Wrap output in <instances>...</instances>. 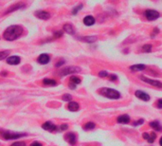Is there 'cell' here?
<instances>
[{
	"label": "cell",
	"instance_id": "obj_1",
	"mask_svg": "<svg viewBox=\"0 0 162 146\" xmlns=\"http://www.w3.org/2000/svg\"><path fill=\"white\" fill-rule=\"evenodd\" d=\"M22 34H23V28L19 25H12L4 31L3 37L5 40L13 41L19 38Z\"/></svg>",
	"mask_w": 162,
	"mask_h": 146
},
{
	"label": "cell",
	"instance_id": "obj_2",
	"mask_svg": "<svg viewBox=\"0 0 162 146\" xmlns=\"http://www.w3.org/2000/svg\"><path fill=\"white\" fill-rule=\"evenodd\" d=\"M99 93L102 94V96H104L106 98L117 100L120 98V94L119 91H117L113 88H108V87H103L99 89Z\"/></svg>",
	"mask_w": 162,
	"mask_h": 146
},
{
	"label": "cell",
	"instance_id": "obj_3",
	"mask_svg": "<svg viewBox=\"0 0 162 146\" xmlns=\"http://www.w3.org/2000/svg\"><path fill=\"white\" fill-rule=\"evenodd\" d=\"M0 135L5 139H16L21 137H25L28 134L27 133H14V132L9 131V130H2L0 129Z\"/></svg>",
	"mask_w": 162,
	"mask_h": 146
},
{
	"label": "cell",
	"instance_id": "obj_4",
	"mask_svg": "<svg viewBox=\"0 0 162 146\" xmlns=\"http://www.w3.org/2000/svg\"><path fill=\"white\" fill-rule=\"evenodd\" d=\"M81 68L78 67V66H67V67H65V68H62L59 72V75L61 77H64V76H66V75H69V74H73V73H78V72H81Z\"/></svg>",
	"mask_w": 162,
	"mask_h": 146
},
{
	"label": "cell",
	"instance_id": "obj_5",
	"mask_svg": "<svg viewBox=\"0 0 162 146\" xmlns=\"http://www.w3.org/2000/svg\"><path fill=\"white\" fill-rule=\"evenodd\" d=\"M144 15L147 18L149 21H154V20H156L157 18H159L160 14L158 12L156 11H154V10H147L144 12Z\"/></svg>",
	"mask_w": 162,
	"mask_h": 146
},
{
	"label": "cell",
	"instance_id": "obj_6",
	"mask_svg": "<svg viewBox=\"0 0 162 146\" xmlns=\"http://www.w3.org/2000/svg\"><path fill=\"white\" fill-rule=\"evenodd\" d=\"M139 79H140L141 81L145 82V83L149 84L151 85H154L156 86V87H158V88H162V83L161 82H158V81H156V80H152V79H149L147 78V77L145 76H139Z\"/></svg>",
	"mask_w": 162,
	"mask_h": 146
},
{
	"label": "cell",
	"instance_id": "obj_7",
	"mask_svg": "<svg viewBox=\"0 0 162 146\" xmlns=\"http://www.w3.org/2000/svg\"><path fill=\"white\" fill-rule=\"evenodd\" d=\"M65 139L68 142L70 145H75L76 141H77V137L73 133V132H69L65 136Z\"/></svg>",
	"mask_w": 162,
	"mask_h": 146
},
{
	"label": "cell",
	"instance_id": "obj_8",
	"mask_svg": "<svg viewBox=\"0 0 162 146\" xmlns=\"http://www.w3.org/2000/svg\"><path fill=\"white\" fill-rule=\"evenodd\" d=\"M35 16L39 18V19H42V20H48L50 18V14L49 12H45V11H36L34 12Z\"/></svg>",
	"mask_w": 162,
	"mask_h": 146
},
{
	"label": "cell",
	"instance_id": "obj_9",
	"mask_svg": "<svg viewBox=\"0 0 162 146\" xmlns=\"http://www.w3.org/2000/svg\"><path fill=\"white\" fill-rule=\"evenodd\" d=\"M42 128L48 132H55L58 129V127L55 124H53L51 121H47L44 124H42Z\"/></svg>",
	"mask_w": 162,
	"mask_h": 146
},
{
	"label": "cell",
	"instance_id": "obj_10",
	"mask_svg": "<svg viewBox=\"0 0 162 146\" xmlns=\"http://www.w3.org/2000/svg\"><path fill=\"white\" fill-rule=\"evenodd\" d=\"M135 95H136V97H138V99L142 100V101L148 102L150 100V96L147 93L143 92V91H141V90H137L136 92H135Z\"/></svg>",
	"mask_w": 162,
	"mask_h": 146
},
{
	"label": "cell",
	"instance_id": "obj_11",
	"mask_svg": "<svg viewBox=\"0 0 162 146\" xmlns=\"http://www.w3.org/2000/svg\"><path fill=\"white\" fill-rule=\"evenodd\" d=\"M49 61H50V57H49V55H48V54H41L38 59H37V62L39 64H41V65H47V64L49 63Z\"/></svg>",
	"mask_w": 162,
	"mask_h": 146
},
{
	"label": "cell",
	"instance_id": "obj_12",
	"mask_svg": "<svg viewBox=\"0 0 162 146\" xmlns=\"http://www.w3.org/2000/svg\"><path fill=\"white\" fill-rule=\"evenodd\" d=\"M20 62H21V59L19 56H11L7 58V63L12 66L18 65V64H20Z\"/></svg>",
	"mask_w": 162,
	"mask_h": 146
},
{
	"label": "cell",
	"instance_id": "obj_13",
	"mask_svg": "<svg viewBox=\"0 0 162 146\" xmlns=\"http://www.w3.org/2000/svg\"><path fill=\"white\" fill-rule=\"evenodd\" d=\"M24 7H26V4L25 3H16L15 5H13L12 7L9 8V10L6 11L5 13H10V12H14V11H17V10H20V9H23Z\"/></svg>",
	"mask_w": 162,
	"mask_h": 146
},
{
	"label": "cell",
	"instance_id": "obj_14",
	"mask_svg": "<svg viewBox=\"0 0 162 146\" xmlns=\"http://www.w3.org/2000/svg\"><path fill=\"white\" fill-rule=\"evenodd\" d=\"M118 122L119 124H129L130 121V117L128 115H126V114H124V115H121L118 118Z\"/></svg>",
	"mask_w": 162,
	"mask_h": 146
},
{
	"label": "cell",
	"instance_id": "obj_15",
	"mask_svg": "<svg viewBox=\"0 0 162 146\" xmlns=\"http://www.w3.org/2000/svg\"><path fill=\"white\" fill-rule=\"evenodd\" d=\"M84 24L85 26H92L95 24V18H94L92 15H88L85 16L84 18Z\"/></svg>",
	"mask_w": 162,
	"mask_h": 146
},
{
	"label": "cell",
	"instance_id": "obj_16",
	"mask_svg": "<svg viewBox=\"0 0 162 146\" xmlns=\"http://www.w3.org/2000/svg\"><path fill=\"white\" fill-rule=\"evenodd\" d=\"M78 39L86 43H94L95 41H97L96 36H84V37H78Z\"/></svg>",
	"mask_w": 162,
	"mask_h": 146
},
{
	"label": "cell",
	"instance_id": "obj_17",
	"mask_svg": "<svg viewBox=\"0 0 162 146\" xmlns=\"http://www.w3.org/2000/svg\"><path fill=\"white\" fill-rule=\"evenodd\" d=\"M130 70L133 71V72H136V71H142L146 68V66L145 65H134V66H131L129 67Z\"/></svg>",
	"mask_w": 162,
	"mask_h": 146
},
{
	"label": "cell",
	"instance_id": "obj_18",
	"mask_svg": "<svg viewBox=\"0 0 162 146\" xmlns=\"http://www.w3.org/2000/svg\"><path fill=\"white\" fill-rule=\"evenodd\" d=\"M67 108H68L69 111L75 112V111H78L79 110L80 106H79V103H75V102H70L68 103V106H67Z\"/></svg>",
	"mask_w": 162,
	"mask_h": 146
},
{
	"label": "cell",
	"instance_id": "obj_19",
	"mask_svg": "<svg viewBox=\"0 0 162 146\" xmlns=\"http://www.w3.org/2000/svg\"><path fill=\"white\" fill-rule=\"evenodd\" d=\"M64 30L66 31V33H68V34H71V35L75 34V29H74V27L72 26L71 24H66L64 26Z\"/></svg>",
	"mask_w": 162,
	"mask_h": 146
},
{
	"label": "cell",
	"instance_id": "obj_20",
	"mask_svg": "<svg viewBox=\"0 0 162 146\" xmlns=\"http://www.w3.org/2000/svg\"><path fill=\"white\" fill-rule=\"evenodd\" d=\"M150 126L152 127L153 129H155L156 131H162V126L160 125L158 121H154L150 122Z\"/></svg>",
	"mask_w": 162,
	"mask_h": 146
},
{
	"label": "cell",
	"instance_id": "obj_21",
	"mask_svg": "<svg viewBox=\"0 0 162 146\" xmlns=\"http://www.w3.org/2000/svg\"><path fill=\"white\" fill-rule=\"evenodd\" d=\"M43 83H44V85H50V86L57 85V82L55 80H52V79H44Z\"/></svg>",
	"mask_w": 162,
	"mask_h": 146
},
{
	"label": "cell",
	"instance_id": "obj_22",
	"mask_svg": "<svg viewBox=\"0 0 162 146\" xmlns=\"http://www.w3.org/2000/svg\"><path fill=\"white\" fill-rule=\"evenodd\" d=\"M95 127H96V124H94V122L89 121V122H87V124H85L84 125V130H92V129L95 128Z\"/></svg>",
	"mask_w": 162,
	"mask_h": 146
},
{
	"label": "cell",
	"instance_id": "obj_23",
	"mask_svg": "<svg viewBox=\"0 0 162 146\" xmlns=\"http://www.w3.org/2000/svg\"><path fill=\"white\" fill-rule=\"evenodd\" d=\"M70 83L77 85L81 84V79L79 78V77H77V76H72L70 78Z\"/></svg>",
	"mask_w": 162,
	"mask_h": 146
},
{
	"label": "cell",
	"instance_id": "obj_24",
	"mask_svg": "<svg viewBox=\"0 0 162 146\" xmlns=\"http://www.w3.org/2000/svg\"><path fill=\"white\" fill-rule=\"evenodd\" d=\"M142 51L144 52H151L152 51V45L148 44V45H144L142 47Z\"/></svg>",
	"mask_w": 162,
	"mask_h": 146
},
{
	"label": "cell",
	"instance_id": "obj_25",
	"mask_svg": "<svg viewBox=\"0 0 162 146\" xmlns=\"http://www.w3.org/2000/svg\"><path fill=\"white\" fill-rule=\"evenodd\" d=\"M156 133L155 132H153V133H151L150 134V136H149V139H148V142H150V143H153L155 141V139H156Z\"/></svg>",
	"mask_w": 162,
	"mask_h": 146
},
{
	"label": "cell",
	"instance_id": "obj_26",
	"mask_svg": "<svg viewBox=\"0 0 162 146\" xmlns=\"http://www.w3.org/2000/svg\"><path fill=\"white\" fill-rule=\"evenodd\" d=\"M9 53H10V51H0V60H4V59H6L7 56L9 55Z\"/></svg>",
	"mask_w": 162,
	"mask_h": 146
},
{
	"label": "cell",
	"instance_id": "obj_27",
	"mask_svg": "<svg viewBox=\"0 0 162 146\" xmlns=\"http://www.w3.org/2000/svg\"><path fill=\"white\" fill-rule=\"evenodd\" d=\"M82 8H83V4H80V5H78V6H76L74 9H73V11H72V14H77V12H79V11H81L82 10Z\"/></svg>",
	"mask_w": 162,
	"mask_h": 146
},
{
	"label": "cell",
	"instance_id": "obj_28",
	"mask_svg": "<svg viewBox=\"0 0 162 146\" xmlns=\"http://www.w3.org/2000/svg\"><path fill=\"white\" fill-rule=\"evenodd\" d=\"M63 101H65V102H71V100H72V96L70 94H65V95H63Z\"/></svg>",
	"mask_w": 162,
	"mask_h": 146
},
{
	"label": "cell",
	"instance_id": "obj_29",
	"mask_svg": "<svg viewBox=\"0 0 162 146\" xmlns=\"http://www.w3.org/2000/svg\"><path fill=\"white\" fill-rule=\"evenodd\" d=\"M99 76L102 77V78H105V77H108L109 75H108V72L105 71V70H102L99 72Z\"/></svg>",
	"mask_w": 162,
	"mask_h": 146
},
{
	"label": "cell",
	"instance_id": "obj_30",
	"mask_svg": "<svg viewBox=\"0 0 162 146\" xmlns=\"http://www.w3.org/2000/svg\"><path fill=\"white\" fill-rule=\"evenodd\" d=\"M143 122H144V120H143V119H140V120H138V121H135V122H133V125H134V126L141 125V124H143Z\"/></svg>",
	"mask_w": 162,
	"mask_h": 146
},
{
	"label": "cell",
	"instance_id": "obj_31",
	"mask_svg": "<svg viewBox=\"0 0 162 146\" xmlns=\"http://www.w3.org/2000/svg\"><path fill=\"white\" fill-rule=\"evenodd\" d=\"M62 35H63V31L62 30L55 31V33H54V38H60Z\"/></svg>",
	"mask_w": 162,
	"mask_h": 146
},
{
	"label": "cell",
	"instance_id": "obj_32",
	"mask_svg": "<svg viewBox=\"0 0 162 146\" xmlns=\"http://www.w3.org/2000/svg\"><path fill=\"white\" fill-rule=\"evenodd\" d=\"M59 131H65V130H66V129H68V125L67 124H62V125H60L59 127Z\"/></svg>",
	"mask_w": 162,
	"mask_h": 146
},
{
	"label": "cell",
	"instance_id": "obj_33",
	"mask_svg": "<svg viewBox=\"0 0 162 146\" xmlns=\"http://www.w3.org/2000/svg\"><path fill=\"white\" fill-rule=\"evenodd\" d=\"M11 146H27L25 142H14L12 143Z\"/></svg>",
	"mask_w": 162,
	"mask_h": 146
},
{
	"label": "cell",
	"instance_id": "obj_34",
	"mask_svg": "<svg viewBox=\"0 0 162 146\" xmlns=\"http://www.w3.org/2000/svg\"><path fill=\"white\" fill-rule=\"evenodd\" d=\"M64 64H65V60H63V59H62V60H60L59 62H58V63L56 64L55 66H56V67H60L61 66L64 65Z\"/></svg>",
	"mask_w": 162,
	"mask_h": 146
},
{
	"label": "cell",
	"instance_id": "obj_35",
	"mask_svg": "<svg viewBox=\"0 0 162 146\" xmlns=\"http://www.w3.org/2000/svg\"><path fill=\"white\" fill-rule=\"evenodd\" d=\"M156 106H157V108H159V109L162 108V99H159L158 101H157V103H156Z\"/></svg>",
	"mask_w": 162,
	"mask_h": 146
},
{
	"label": "cell",
	"instance_id": "obj_36",
	"mask_svg": "<svg viewBox=\"0 0 162 146\" xmlns=\"http://www.w3.org/2000/svg\"><path fill=\"white\" fill-rule=\"evenodd\" d=\"M108 77H109V79H110L111 81H116L117 79H118V76H117V75H115V74L109 75V76H108Z\"/></svg>",
	"mask_w": 162,
	"mask_h": 146
},
{
	"label": "cell",
	"instance_id": "obj_37",
	"mask_svg": "<svg viewBox=\"0 0 162 146\" xmlns=\"http://www.w3.org/2000/svg\"><path fill=\"white\" fill-rule=\"evenodd\" d=\"M30 146H43V145L41 142H39V141H33V142L30 144Z\"/></svg>",
	"mask_w": 162,
	"mask_h": 146
},
{
	"label": "cell",
	"instance_id": "obj_38",
	"mask_svg": "<svg viewBox=\"0 0 162 146\" xmlns=\"http://www.w3.org/2000/svg\"><path fill=\"white\" fill-rule=\"evenodd\" d=\"M158 33H159V30L157 29V28H156V29L154 30V31H153V33L151 34V36H152V37H154V36H156Z\"/></svg>",
	"mask_w": 162,
	"mask_h": 146
},
{
	"label": "cell",
	"instance_id": "obj_39",
	"mask_svg": "<svg viewBox=\"0 0 162 146\" xmlns=\"http://www.w3.org/2000/svg\"><path fill=\"white\" fill-rule=\"evenodd\" d=\"M149 136H150L149 133H143V134H142L143 139H146V140H148V139H149Z\"/></svg>",
	"mask_w": 162,
	"mask_h": 146
},
{
	"label": "cell",
	"instance_id": "obj_40",
	"mask_svg": "<svg viewBox=\"0 0 162 146\" xmlns=\"http://www.w3.org/2000/svg\"><path fill=\"white\" fill-rule=\"evenodd\" d=\"M69 88H71V89H75V88H76V85L69 83Z\"/></svg>",
	"mask_w": 162,
	"mask_h": 146
},
{
	"label": "cell",
	"instance_id": "obj_41",
	"mask_svg": "<svg viewBox=\"0 0 162 146\" xmlns=\"http://www.w3.org/2000/svg\"><path fill=\"white\" fill-rule=\"evenodd\" d=\"M8 74V72H5V71H4V72H2L1 73V76H3V77H5L6 75Z\"/></svg>",
	"mask_w": 162,
	"mask_h": 146
},
{
	"label": "cell",
	"instance_id": "obj_42",
	"mask_svg": "<svg viewBox=\"0 0 162 146\" xmlns=\"http://www.w3.org/2000/svg\"><path fill=\"white\" fill-rule=\"evenodd\" d=\"M159 144H160V146H162V137H161V139L159 140Z\"/></svg>",
	"mask_w": 162,
	"mask_h": 146
}]
</instances>
